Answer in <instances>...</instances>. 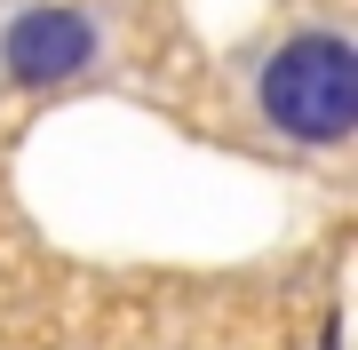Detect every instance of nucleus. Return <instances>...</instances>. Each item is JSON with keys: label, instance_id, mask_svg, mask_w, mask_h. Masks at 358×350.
<instances>
[{"label": "nucleus", "instance_id": "1", "mask_svg": "<svg viewBox=\"0 0 358 350\" xmlns=\"http://www.w3.org/2000/svg\"><path fill=\"white\" fill-rule=\"evenodd\" d=\"M255 119L271 136L303 143V152H334L358 128V56L334 24L287 32L255 64Z\"/></svg>", "mask_w": 358, "mask_h": 350}, {"label": "nucleus", "instance_id": "3", "mask_svg": "<svg viewBox=\"0 0 358 350\" xmlns=\"http://www.w3.org/2000/svg\"><path fill=\"white\" fill-rule=\"evenodd\" d=\"M319 350H343V311H327V319H319Z\"/></svg>", "mask_w": 358, "mask_h": 350}, {"label": "nucleus", "instance_id": "2", "mask_svg": "<svg viewBox=\"0 0 358 350\" xmlns=\"http://www.w3.org/2000/svg\"><path fill=\"white\" fill-rule=\"evenodd\" d=\"M103 56V24L72 0H32L0 24V80L8 88H64Z\"/></svg>", "mask_w": 358, "mask_h": 350}]
</instances>
